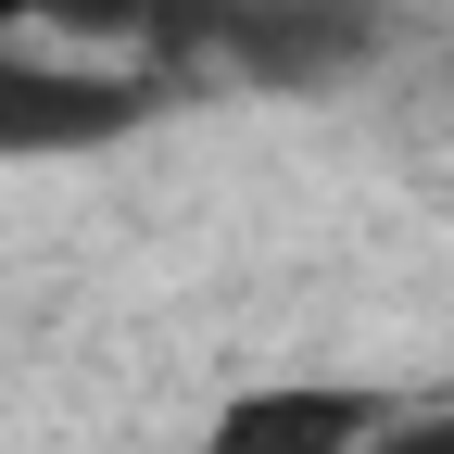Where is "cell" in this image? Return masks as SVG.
I'll list each match as a JSON object with an SVG mask.
<instances>
[{
    "mask_svg": "<svg viewBox=\"0 0 454 454\" xmlns=\"http://www.w3.org/2000/svg\"><path fill=\"white\" fill-rule=\"evenodd\" d=\"M164 114L152 64H76V51L0 38V164H64V152H114L127 127Z\"/></svg>",
    "mask_w": 454,
    "mask_h": 454,
    "instance_id": "1",
    "label": "cell"
},
{
    "mask_svg": "<svg viewBox=\"0 0 454 454\" xmlns=\"http://www.w3.org/2000/svg\"><path fill=\"white\" fill-rule=\"evenodd\" d=\"M202 51H227L265 89H328L391 51V0H227Z\"/></svg>",
    "mask_w": 454,
    "mask_h": 454,
    "instance_id": "2",
    "label": "cell"
},
{
    "mask_svg": "<svg viewBox=\"0 0 454 454\" xmlns=\"http://www.w3.org/2000/svg\"><path fill=\"white\" fill-rule=\"evenodd\" d=\"M391 429V404L366 379H253V391H227L202 454H366Z\"/></svg>",
    "mask_w": 454,
    "mask_h": 454,
    "instance_id": "3",
    "label": "cell"
},
{
    "mask_svg": "<svg viewBox=\"0 0 454 454\" xmlns=\"http://www.w3.org/2000/svg\"><path fill=\"white\" fill-rule=\"evenodd\" d=\"M366 454H454V404H442V417H391Z\"/></svg>",
    "mask_w": 454,
    "mask_h": 454,
    "instance_id": "4",
    "label": "cell"
}]
</instances>
